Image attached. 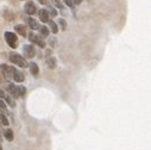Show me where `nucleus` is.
I'll return each mask as SVG.
<instances>
[{"label": "nucleus", "mask_w": 151, "mask_h": 150, "mask_svg": "<svg viewBox=\"0 0 151 150\" xmlns=\"http://www.w3.org/2000/svg\"><path fill=\"white\" fill-rule=\"evenodd\" d=\"M23 52H24V55H25L27 58H32V57H35L36 50H35V48H34L31 44H27V45H24Z\"/></svg>", "instance_id": "nucleus-4"}, {"label": "nucleus", "mask_w": 151, "mask_h": 150, "mask_svg": "<svg viewBox=\"0 0 151 150\" xmlns=\"http://www.w3.org/2000/svg\"><path fill=\"white\" fill-rule=\"evenodd\" d=\"M24 11H25V13H26V14L32 16V14H35V13H36L37 9H36V5H35L32 1H29V3H26V4H25V6H24Z\"/></svg>", "instance_id": "nucleus-6"}, {"label": "nucleus", "mask_w": 151, "mask_h": 150, "mask_svg": "<svg viewBox=\"0 0 151 150\" xmlns=\"http://www.w3.org/2000/svg\"><path fill=\"white\" fill-rule=\"evenodd\" d=\"M0 108H1L3 111H6V103L3 99H0Z\"/></svg>", "instance_id": "nucleus-21"}, {"label": "nucleus", "mask_w": 151, "mask_h": 150, "mask_svg": "<svg viewBox=\"0 0 151 150\" xmlns=\"http://www.w3.org/2000/svg\"><path fill=\"white\" fill-rule=\"evenodd\" d=\"M30 72H31V74L34 75V76H37L38 75V73H39V68H38V66L36 65V63H30Z\"/></svg>", "instance_id": "nucleus-12"}, {"label": "nucleus", "mask_w": 151, "mask_h": 150, "mask_svg": "<svg viewBox=\"0 0 151 150\" xmlns=\"http://www.w3.org/2000/svg\"><path fill=\"white\" fill-rule=\"evenodd\" d=\"M26 24L29 25V27L30 29H32V30H38L41 26H39V24L37 23V20H35L34 18H26Z\"/></svg>", "instance_id": "nucleus-9"}, {"label": "nucleus", "mask_w": 151, "mask_h": 150, "mask_svg": "<svg viewBox=\"0 0 151 150\" xmlns=\"http://www.w3.org/2000/svg\"><path fill=\"white\" fill-rule=\"evenodd\" d=\"M58 23H59V25L62 26V29H63V30H66V29H67V23H66V20H64V19H59V20H58Z\"/></svg>", "instance_id": "nucleus-20"}, {"label": "nucleus", "mask_w": 151, "mask_h": 150, "mask_svg": "<svg viewBox=\"0 0 151 150\" xmlns=\"http://www.w3.org/2000/svg\"><path fill=\"white\" fill-rule=\"evenodd\" d=\"M18 93H19V97H24L26 94V88L24 86H19L18 87Z\"/></svg>", "instance_id": "nucleus-19"}, {"label": "nucleus", "mask_w": 151, "mask_h": 150, "mask_svg": "<svg viewBox=\"0 0 151 150\" xmlns=\"http://www.w3.org/2000/svg\"><path fill=\"white\" fill-rule=\"evenodd\" d=\"M0 123H1L3 125H6V126L10 124V123H9V121H7V118H6L3 113H0Z\"/></svg>", "instance_id": "nucleus-18"}, {"label": "nucleus", "mask_w": 151, "mask_h": 150, "mask_svg": "<svg viewBox=\"0 0 151 150\" xmlns=\"http://www.w3.org/2000/svg\"><path fill=\"white\" fill-rule=\"evenodd\" d=\"M0 70L4 74V76L6 79H11L12 78V74H13V67L11 66H7V65H1L0 66Z\"/></svg>", "instance_id": "nucleus-5"}, {"label": "nucleus", "mask_w": 151, "mask_h": 150, "mask_svg": "<svg viewBox=\"0 0 151 150\" xmlns=\"http://www.w3.org/2000/svg\"><path fill=\"white\" fill-rule=\"evenodd\" d=\"M14 29H16V31L20 35V36H23V37H26V29H25V26L24 25H20V24H18V25H16L14 26Z\"/></svg>", "instance_id": "nucleus-11"}, {"label": "nucleus", "mask_w": 151, "mask_h": 150, "mask_svg": "<svg viewBox=\"0 0 151 150\" xmlns=\"http://www.w3.org/2000/svg\"><path fill=\"white\" fill-rule=\"evenodd\" d=\"M29 39H30V42H32V43L37 44V45L41 47V48H44V47H45L44 41H43L39 36H37V35H35V34H32V32L29 35Z\"/></svg>", "instance_id": "nucleus-3"}, {"label": "nucleus", "mask_w": 151, "mask_h": 150, "mask_svg": "<svg viewBox=\"0 0 151 150\" xmlns=\"http://www.w3.org/2000/svg\"><path fill=\"white\" fill-rule=\"evenodd\" d=\"M64 3H66L69 7H73V6H74V0H64Z\"/></svg>", "instance_id": "nucleus-23"}, {"label": "nucleus", "mask_w": 151, "mask_h": 150, "mask_svg": "<svg viewBox=\"0 0 151 150\" xmlns=\"http://www.w3.org/2000/svg\"><path fill=\"white\" fill-rule=\"evenodd\" d=\"M38 1H39L41 4H43V5H44V4H47V0H38Z\"/></svg>", "instance_id": "nucleus-27"}, {"label": "nucleus", "mask_w": 151, "mask_h": 150, "mask_svg": "<svg viewBox=\"0 0 151 150\" xmlns=\"http://www.w3.org/2000/svg\"><path fill=\"white\" fill-rule=\"evenodd\" d=\"M48 23H49V26H50V29H51L52 34H57V32H58V27H57V24H56L54 20H49Z\"/></svg>", "instance_id": "nucleus-15"}, {"label": "nucleus", "mask_w": 151, "mask_h": 150, "mask_svg": "<svg viewBox=\"0 0 151 150\" xmlns=\"http://www.w3.org/2000/svg\"><path fill=\"white\" fill-rule=\"evenodd\" d=\"M47 65L49 66V68H51V69H54V68L56 67V60H55L54 57H51V56H49V57H48V60H47Z\"/></svg>", "instance_id": "nucleus-13"}, {"label": "nucleus", "mask_w": 151, "mask_h": 150, "mask_svg": "<svg viewBox=\"0 0 151 150\" xmlns=\"http://www.w3.org/2000/svg\"><path fill=\"white\" fill-rule=\"evenodd\" d=\"M51 14H52V16H56V14H57L56 10H54V9H52V10H51Z\"/></svg>", "instance_id": "nucleus-25"}, {"label": "nucleus", "mask_w": 151, "mask_h": 150, "mask_svg": "<svg viewBox=\"0 0 151 150\" xmlns=\"http://www.w3.org/2000/svg\"><path fill=\"white\" fill-rule=\"evenodd\" d=\"M0 141H1V133H0Z\"/></svg>", "instance_id": "nucleus-29"}, {"label": "nucleus", "mask_w": 151, "mask_h": 150, "mask_svg": "<svg viewBox=\"0 0 151 150\" xmlns=\"http://www.w3.org/2000/svg\"><path fill=\"white\" fill-rule=\"evenodd\" d=\"M81 1H82V0H74V5H75V4H80Z\"/></svg>", "instance_id": "nucleus-26"}, {"label": "nucleus", "mask_w": 151, "mask_h": 150, "mask_svg": "<svg viewBox=\"0 0 151 150\" xmlns=\"http://www.w3.org/2000/svg\"><path fill=\"white\" fill-rule=\"evenodd\" d=\"M5 39H6L7 44H9L11 48H13V49L17 48V44H18V37L16 36V34L10 32V31L5 32Z\"/></svg>", "instance_id": "nucleus-2"}, {"label": "nucleus", "mask_w": 151, "mask_h": 150, "mask_svg": "<svg viewBox=\"0 0 151 150\" xmlns=\"http://www.w3.org/2000/svg\"><path fill=\"white\" fill-rule=\"evenodd\" d=\"M4 136H5V138L7 139V141H13V131L11 130V129H7V130H5V132H4Z\"/></svg>", "instance_id": "nucleus-14"}, {"label": "nucleus", "mask_w": 151, "mask_h": 150, "mask_svg": "<svg viewBox=\"0 0 151 150\" xmlns=\"http://www.w3.org/2000/svg\"><path fill=\"white\" fill-rule=\"evenodd\" d=\"M39 34L44 37H48L49 36V29L47 26H41L39 27Z\"/></svg>", "instance_id": "nucleus-16"}, {"label": "nucleus", "mask_w": 151, "mask_h": 150, "mask_svg": "<svg viewBox=\"0 0 151 150\" xmlns=\"http://www.w3.org/2000/svg\"><path fill=\"white\" fill-rule=\"evenodd\" d=\"M12 79L16 82H23L24 81V74L21 72H19L18 69L13 68V74H12Z\"/></svg>", "instance_id": "nucleus-8"}, {"label": "nucleus", "mask_w": 151, "mask_h": 150, "mask_svg": "<svg viewBox=\"0 0 151 150\" xmlns=\"http://www.w3.org/2000/svg\"><path fill=\"white\" fill-rule=\"evenodd\" d=\"M0 150H3V148H1V143H0Z\"/></svg>", "instance_id": "nucleus-28"}, {"label": "nucleus", "mask_w": 151, "mask_h": 150, "mask_svg": "<svg viewBox=\"0 0 151 150\" xmlns=\"http://www.w3.org/2000/svg\"><path fill=\"white\" fill-rule=\"evenodd\" d=\"M4 97H5V92L3 89H0V99H4Z\"/></svg>", "instance_id": "nucleus-24"}, {"label": "nucleus", "mask_w": 151, "mask_h": 150, "mask_svg": "<svg viewBox=\"0 0 151 150\" xmlns=\"http://www.w3.org/2000/svg\"><path fill=\"white\" fill-rule=\"evenodd\" d=\"M7 91L11 94L12 98H19V93H18V87L13 83H7Z\"/></svg>", "instance_id": "nucleus-7"}, {"label": "nucleus", "mask_w": 151, "mask_h": 150, "mask_svg": "<svg viewBox=\"0 0 151 150\" xmlns=\"http://www.w3.org/2000/svg\"><path fill=\"white\" fill-rule=\"evenodd\" d=\"M38 16H39V19H41V22H43V23H48L50 19H49V12L47 11V10H41L39 12H38Z\"/></svg>", "instance_id": "nucleus-10"}, {"label": "nucleus", "mask_w": 151, "mask_h": 150, "mask_svg": "<svg viewBox=\"0 0 151 150\" xmlns=\"http://www.w3.org/2000/svg\"><path fill=\"white\" fill-rule=\"evenodd\" d=\"M4 99L6 100V103L11 106V107H14L16 106V103L13 101V99L11 98V95H9V94H5V97H4Z\"/></svg>", "instance_id": "nucleus-17"}, {"label": "nucleus", "mask_w": 151, "mask_h": 150, "mask_svg": "<svg viewBox=\"0 0 151 150\" xmlns=\"http://www.w3.org/2000/svg\"><path fill=\"white\" fill-rule=\"evenodd\" d=\"M10 61H11L13 65L18 66V67H21V68L27 67V63H26V61H25V58H24L23 56H20L19 54L12 52V54L10 55Z\"/></svg>", "instance_id": "nucleus-1"}, {"label": "nucleus", "mask_w": 151, "mask_h": 150, "mask_svg": "<svg viewBox=\"0 0 151 150\" xmlns=\"http://www.w3.org/2000/svg\"><path fill=\"white\" fill-rule=\"evenodd\" d=\"M52 3H54L58 9H63V5L61 4V1H59V0H52Z\"/></svg>", "instance_id": "nucleus-22"}]
</instances>
